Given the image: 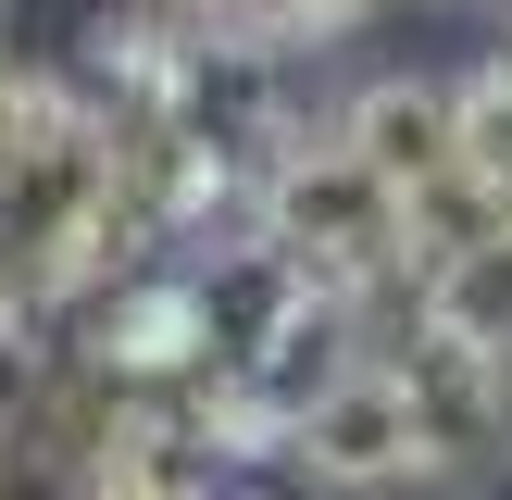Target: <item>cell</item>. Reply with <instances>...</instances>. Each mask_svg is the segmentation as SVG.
Segmentation results:
<instances>
[{"instance_id":"6da1fadb","label":"cell","mask_w":512,"mask_h":500,"mask_svg":"<svg viewBox=\"0 0 512 500\" xmlns=\"http://www.w3.org/2000/svg\"><path fill=\"white\" fill-rule=\"evenodd\" d=\"M250 238L300 275V288H338V300H375L400 313L425 275V238H413V200L338 138V125H300L263 175H250Z\"/></svg>"},{"instance_id":"7a4b0ae2","label":"cell","mask_w":512,"mask_h":500,"mask_svg":"<svg viewBox=\"0 0 512 500\" xmlns=\"http://www.w3.org/2000/svg\"><path fill=\"white\" fill-rule=\"evenodd\" d=\"M375 350H388L400 400H413L425 488H450V500L500 488V475H512V350L463 338V325H438V313H413V300H400V325Z\"/></svg>"},{"instance_id":"ba28073f","label":"cell","mask_w":512,"mask_h":500,"mask_svg":"<svg viewBox=\"0 0 512 500\" xmlns=\"http://www.w3.org/2000/svg\"><path fill=\"white\" fill-rule=\"evenodd\" d=\"M0 38H13V0H0Z\"/></svg>"},{"instance_id":"5b68a950","label":"cell","mask_w":512,"mask_h":500,"mask_svg":"<svg viewBox=\"0 0 512 500\" xmlns=\"http://www.w3.org/2000/svg\"><path fill=\"white\" fill-rule=\"evenodd\" d=\"M163 13L213 25V38H263V50H325L350 25H375L388 0H163Z\"/></svg>"},{"instance_id":"277c9868","label":"cell","mask_w":512,"mask_h":500,"mask_svg":"<svg viewBox=\"0 0 512 500\" xmlns=\"http://www.w3.org/2000/svg\"><path fill=\"white\" fill-rule=\"evenodd\" d=\"M413 313H438V325H463V338L512 350V225H475L463 250H438V263L413 275Z\"/></svg>"},{"instance_id":"52a82bcc","label":"cell","mask_w":512,"mask_h":500,"mask_svg":"<svg viewBox=\"0 0 512 500\" xmlns=\"http://www.w3.org/2000/svg\"><path fill=\"white\" fill-rule=\"evenodd\" d=\"M500 63H512V0H500Z\"/></svg>"},{"instance_id":"8992f818","label":"cell","mask_w":512,"mask_h":500,"mask_svg":"<svg viewBox=\"0 0 512 500\" xmlns=\"http://www.w3.org/2000/svg\"><path fill=\"white\" fill-rule=\"evenodd\" d=\"M450 88H463V188L488 225H512V63H475Z\"/></svg>"},{"instance_id":"3957f363","label":"cell","mask_w":512,"mask_h":500,"mask_svg":"<svg viewBox=\"0 0 512 500\" xmlns=\"http://www.w3.org/2000/svg\"><path fill=\"white\" fill-rule=\"evenodd\" d=\"M288 475H313L325 500H388V488H425V438H413V400H400L388 350H363L350 375H325L313 400L288 413Z\"/></svg>"}]
</instances>
